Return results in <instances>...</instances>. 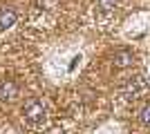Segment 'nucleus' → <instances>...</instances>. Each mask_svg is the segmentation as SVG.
<instances>
[{"instance_id": "f03ea898", "label": "nucleus", "mask_w": 150, "mask_h": 134, "mask_svg": "<svg viewBox=\"0 0 150 134\" xmlns=\"http://www.w3.org/2000/svg\"><path fill=\"white\" fill-rule=\"evenodd\" d=\"M114 65L117 67H128V65H132V60H134V54L132 51H128V49H121V51H117L114 54Z\"/></svg>"}, {"instance_id": "20e7f679", "label": "nucleus", "mask_w": 150, "mask_h": 134, "mask_svg": "<svg viewBox=\"0 0 150 134\" xmlns=\"http://www.w3.org/2000/svg\"><path fill=\"white\" fill-rule=\"evenodd\" d=\"M16 22V11L13 9H2L0 11V29H9Z\"/></svg>"}, {"instance_id": "39448f33", "label": "nucleus", "mask_w": 150, "mask_h": 134, "mask_svg": "<svg viewBox=\"0 0 150 134\" xmlns=\"http://www.w3.org/2000/svg\"><path fill=\"white\" fill-rule=\"evenodd\" d=\"M114 5H117V0H101V2H99V7L103 9V11H108V9H112Z\"/></svg>"}, {"instance_id": "423d86ee", "label": "nucleus", "mask_w": 150, "mask_h": 134, "mask_svg": "<svg viewBox=\"0 0 150 134\" xmlns=\"http://www.w3.org/2000/svg\"><path fill=\"white\" fill-rule=\"evenodd\" d=\"M141 121H144L146 125H150V105H146V107L141 109Z\"/></svg>"}, {"instance_id": "f257e3e1", "label": "nucleus", "mask_w": 150, "mask_h": 134, "mask_svg": "<svg viewBox=\"0 0 150 134\" xmlns=\"http://www.w3.org/2000/svg\"><path fill=\"white\" fill-rule=\"evenodd\" d=\"M23 112H25V119L31 123H43L45 121V107H43V103L36 101V98H31V101L25 103V107H23Z\"/></svg>"}, {"instance_id": "7ed1b4c3", "label": "nucleus", "mask_w": 150, "mask_h": 134, "mask_svg": "<svg viewBox=\"0 0 150 134\" xmlns=\"http://www.w3.org/2000/svg\"><path fill=\"white\" fill-rule=\"evenodd\" d=\"M0 96L2 98H16L18 96V87H16V83L13 81H5V83H0Z\"/></svg>"}]
</instances>
